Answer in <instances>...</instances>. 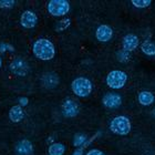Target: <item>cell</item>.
I'll use <instances>...</instances> for the list:
<instances>
[{"instance_id":"obj_9","label":"cell","mask_w":155,"mask_h":155,"mask_svg":"<svg viewBox=\"0 0 155 155\" xmlns=\"http://www.w3.org/2000/svg\"><path fill=\"white\" fill-rule=\"evenodd\" d=\"M62 113L65 117H73L79 113V105L73 100H65L62 104Z\"/></svg>"},{"instance_id":"obj_5","label":"cell","mask_w":155,"mask_h":155,"mask_svg":"<svg viewBox=\"0 0 155 155\" xmlns=\"http://www.w3.org/2000/svg\"><path fill=\"white\" fill-rule=\"evenodd\" d=\"M126 81H127L126 73L119 70L111 71L107 77V84L112 89H121L125 85Z\"/></svg>"},{"instance_id":"obj_18","label":"cell","mask_w":155,"mask_h":155,"mask_svg":"<svg viewBox=\"0 0 155 155\" xmlns=\"http://www.w3.org/2000/svg\"><path fill=\"white\" fill-rule=\"evenodd\" d=\"M87 142V135L85 134H82V133H78L74 135V139H73V145L75 147H83V145Z\"/></svg>"},{"instance_id":"obj_17","label":"cell","mask_w":155,"mask_h":155,"mask_svg":"<svg viewBox=\"0 0 155 155\" xmlns=\"http://www.w3.org/2000/svg\"><path fill=\"white\" fill-rule=\"evenodd\" d=\"M142 51L147 55H155V42L146 40L141 45Z\"/></svg>"},{"instance_id":"obj_6","label":"cell","mask_w":155,"mask_h":155,"mask_svg":"<svg viewBox=\"0 0 155 155\" xmlns=\"http://www.w3.org/2000/svg\"><path fill=\"white\" fill-rule=\"evenodd\" d=\"M9 70L12 72L15 75L18 77H25L29 72V64L26 60L21 58H17L12 60V62L9 65Z\"/></svg>"},{"instance_id":"obj_7","label":"cell","mask_w":155,"mask_h":155,"mask_svg":"<svg viewBox=\"0 0 155 155\" xmlns=\"http://www.w3.org/2000/svg\"><path fill=\"white\" fill-rule=\"evenodd\" d=\"M38 22V17L35 12L30 11V10H27L21 15V18H20V23L23 28H27V29H31V28H35Z\"/></svg>"},{"instance_id":"obj_2","label":"cell","mask_w":155,"mask_h":155,"mask_svg":"<svg viewBox=\"0 0 155 155\" xmlns=\"http://www.w3.org/2000/svg\"><path fill=\"white\" fill-rule=\"evenodd\" d=\"M92 82L83 77L77 78L71 83V89L75 95L80 97H89L92 92Z\"/></svg>"},{"instance_id":"obj_26","label":"cell","mask_w":155,"mask_h":155,"mask_svg":"<svg viewBox=\"0 0 155 155\" xmlns=\"http://www.w3.org/2000/svg\"><path fill=\"white\" fill-rule=\"evenodd\" d=\"M83 150H84L83 147H79V149L75 150L72 155H83Z\"/></svg>"},{"instance_id":"obj_19","label":"cell","mask_w":155,"mask_h":155,"mask_svg":"<svg viewBox=\"0 0 155 155\" xmlns=\"http://www.w3.org/2000/svg\"><path fill=\"white\" fill-rule=\"evenodd\" d=\"M70 23H71V21H70V19H62L61 21H59L58 23H57V27H55V30L57 31H62V30L67 29L69 26H70Z\"/></svg>"},{"instance_id":"obj_20","label":"cell","mask_w":155,"mask_h":155,"mask_svg":"<svg viewBox=\"0 0 155 155\" xmlns=\"http://www.w3.org/2000/svg\"><path fill=\"white\" fill-rule=\"evenodd\" d=\"M132 3L136 8H145L151 5V0H132Z\"/></svg>"},{"instance_id":"obj_8","label":"cell","mask_w":155,"mask_h":155,"mask_svg":"<svg viewBox=\"0 0 155 155\" xmlns=\"http://www.w3.org/2000/svg\"><path fill=\"white\" fill-rule=\"evenodd\" d=\"M15 153L17 155H32L33 154V145L29 140L23 139L16 144Z\"/></svg>"},{"instance_id":"obj_23","label":"cell","mask_w":155,"mask_h":155,"mask_svg":"<svg viewBox=\"0 0 155 155\" xmlns=\"http://www.w3.org/2000/svg\"><path fill=\"white\" fill-rule=\"evenodd\" d=\"M7 50H10V51L12 52L15 51V48H13L12 45H9V43H6V42H1L0 43V52H6Z\"/></svg>"},{"instance_id":"obj_1","label":"cell","mask_w":155,"mask_h":155,"mask_svg":"<svg viewBox=\"0 0 155 155\" xmlns=\"http://www.w3.org/2000/svg\"><path fill=\"white\" fill-rule=\"evenodd\" d=\"M33 53L37 58L43 61H49L53 59L55 54L54 45L48 39H39L33 43Z\"/></svg>"},{"instance_id":"obj_16","label":"cell","mask_w":155,"mask_h":155,"mask_svg":"<svg viewBox=\"0 0 155 155\" xmlns=\"http://www.w3.org/2000/svg\"><path fill=\"white\" fill-rule=\"evenodd\" d=\"M65 152V146L62 143H53L49 146V155H63Z\"/></svg>"},{"instance_id":"obj_22","label":"cell","mask_w":155,"mask_h":155,"mask_svg":"<svg viewBox=\"0 0 155 155\" xmlns=\"http://www.w3.org/2000/svg\"><path fill=\"white\" fill-rule=\"evenodd\" d=\"M117 58L121 62H125V61H129V52L125 51V50H122V51H119L117 53Z\"/></svg>"},{"instance_id":"obj_3","label":"cell","mask_w":155,"mask_h":155,"mask_svg":"<svg viewBox=\"0 0 155 155\" xmlns=\"http://www.w3.org/2000/svg\"><path fill=\"white\" fill-rule=\"evenodd\" d=\"M111 131L119 135H126L131 131V122L126 116H116L110 123Z\"/></svg>"},{"instance_id":"obj_27","label":"cell","mask_w":155,"mask_h":155,"mask_svg":"<svg viewBox=\"0 0 155 155\" xmlns=\"http://www.w3.org/2000/svg\"><path fill=\"white\" fill-rule=\"evenodd\" d=\"M1 67H2V60H1V58H0V69H1Z\"/></svg>"},{"instance_id":"obj_24","label":"cell","mask_w":155,"mask_h":155,"mask_svg":"<svg viewBox=\"0 0 155 155\" xmlns=\"http://www.w3.org/2000/svg\"><path fill=\"white\" fill-rule=\"evenodd\" d=\"M87 155H104V153L100 150H97V149H93V150H90L89 152L87 153Z\"/></svg>"},{"instance_id":"obj_21","label":"cell","mask_w":155,"mask_h":155,"mask_svg":"<svg viewBox=\"0 0 155 155\" xmlns=\"http://www.w3.org/2000/svg\"><path fill=\"white\" fill-rule=\"evenodd\" d=\"M15 0H0V8L2 9H11L15 6Z\"/></svg>"},{"instance_id":"obj_25","label":"cell","mask_w":155,"mask_h":155,"mask_svg":"<svg viewBox=\"0 0 155 155\" xmlns=\"http://www.w3.org/2000/svg\"><path fill=\"white\" fill-rule=\"evenodd\" d=\"M28 102H29L28 97H19V105L20 107H26L27 104H28Z\"/></svg>"},{"instance_id":"obj_13","label":"cell","mask_w":155,"mask_h":155,"mask_svg":"<svg viewBox=\"0 0 155 155\" xmlns=\"http://www.w3.org/2000/svg\"><path fill=\"white\" fill-rule=\"evenodd\" d=\"M122 45H123V50L131 52L134 49L137 48V45H139V38L135 35H126L123 38Z\"/></svg>"},{"instance_id":"obj_10","label":"cell","mask_w":155,"mask_h":155,"mask_svg":"<svg viewBox=\"0 0 155 155\" xmlns=\"http://www.w3.org/2000/svg\"><path fill=\"white\" fill-rule=\"evenodd\" d=\"M102 103L104 104V107H109V109H115L121 105L122 99L116 93H107L102 99Z\"/></svg>"},{"instance_id":"obj_15","label":"cell","mask_w":155,"mask_h":155,"mask_svg":"<svg viewBox=\"0 0 155 155\" xmlns=\"http://www.w3.org/2000/svg\"><path fill=\"white\" fill-rule=\"evenodd\" d=\"M155 97L153 95V93L149 92V91H143L139 94V102L142 105H151V104L154 102Z\"/></svg>"},{"instance_id":"obj_12","label":"cell","mask_w":155,"mask_h":155,"mask_svg":"<svg viewBox=\"0 0 155 155\" xmlns=\"http://www.w3.org/2000/svg\"><path fill=\"white\" fill-rule=\"evenodd\" d=\"M41 83L47 89H53L59 84V77L53 72L45 73L41 78Z\"/></svg>"},{"instance_id":"obj_4","label":"cell","mask_w":155,"mask_h":155,"mask_svg":"<svg viewBox=\"0 0 155 155\" xmlns=\"http://www.w3.org/2000/svg\"><path fill=\"white\" fill-rule=\"evenodd\" d=\"M70 10V3L67 0H51L48 3V11L53 17L65 16Z\"/></svg>"},{"instance_id":"obj_28","label":"cell","mask_w":155,"mask_h":155,"mask_svg":"<svg viewBox=\"0 0 155 155\" xmlns=\"http://www.w3.org/2000/svg\"><path fill=\"white\" fill-rule=\"evenodd\" d=\"M153 114H154V116H155V110H154V111H153Z\"/></svg>"},{"instance_id":"obj_14","label":"cell","mask_w":155,"mask_h":155,"mask_svg":"<svg viewBox=\"0 0 155 155\" xmlns=\"http://www.w3.org/2000/svg\"><path fill=\"white\" fill-rule=\"evenodd\" d=\"M25 116V111H23L22 107L20 105H15L10 109L9 111V119L11 122L13 123H18L20 122L21 120L23 119Z\"/></svg>"},{"instance_id":"obj_11","label":"cell","mask_w":155,"mask_h":155,"mask_svg":"<svg viewBox=\"0 0 155 155\" xmlns=\"http://www.w3.org/2000/svg\"><path fill=\"white\" fill-rule=\"evenodd\" d=\"M112 36H113V30L111 29V27L107 26V25H101L100 27H97L95 37L100 42L110 41Z\"/></svg>"}]
</instances>
